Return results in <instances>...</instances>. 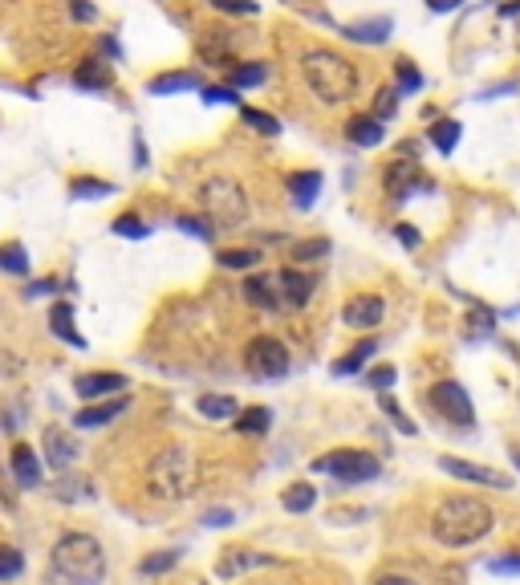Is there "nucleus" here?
Masks as SVG:
<instances>
[{
  "mask_svg": "<svg viewBox=\"0 0 520 585\" xmlns=\"http://www.w3.org/2000/svg\"><path fill=\"white\" fill-rule=\"evenodd\" d=\"M280 504H285L289 512H309L313 504H318V488H309V484H293V488H285Z\"/></svg>",
  "mask_w": 520,
  "mask_h": 585,
  "instance_id": "33",
  "label": "nucleus"
},
{
  "mask_svg": "<svg viewBox=\"0 0 520 585\" xmlns=\"http://www.w3.org/2000/svg\"><path fill=\"white\" fill-rule=\"evenodd\" d=\"M374 585H414L411 577H398V573H386V577H378Z\"/></svg>",
  "mask_w": 520,
  "mask_h": 585,
  "instance_id": "55",
  "label": "nucleus"
},
{
  "mask_svg": "<svg viewBox=\"0 0 520 585\" xmlns=\"http://www.w3.org/2000/svg\"><path fill=\"white\" fill-rule=\"evenodd\" d=\"M53 496L58 500H82V496H90V492H86V480H82V476H61V480L53 484Z\"/></svg>",
  "mask_w": 520,
  "mask_h": 585,
  "instance_id": "40",
  "label": "nucleus"
},
{
  "mask_svg": "<svg viewBox=\"0 0 520 585\" xmlns=\"http://www.w3.org/2000/svg\"><path fill=\"white\" fill-rule=\"evenodd\" d=\"M45 293H53V281H33L25 297H45Z\"/></svg>",
  "mask_w": 520,
  "mask_h": 585,
  "instance_id": "54",
  "label": "nucleus"
},
{
  "mask_svg": "<svg viewBox=\"0 0 520 585\" xmlns=\"http://www.w3.org/2000/svg\"><path fill=\"white\" fill-rule=\"evenodd\" d=\"M195 411L203 415V419H236V399L232 394H200L195 399Z\"/></svg>",
  "mask_w": 520,
  "mask_h": 585,
  "instance_id": "26",
  "label": "nucleus"
},
{
  "mask_svg": "<svg viewBox=\"0 0 520 585\" xmlns=\"http://www.w3.org/2000/svg\"><path fill=\"white\" fill-rule=\"evenodd\" d=\"M460 130H463L460 123H435L431 130H427V138L435 143V151L439 154H452L455 146H460Z\"/></svg>",
  "mask_w": 520,
  "mask_h": 585,
  "instance_id": "31",
  "label": "nucleus"
},
{
  "mask_svg": "<svg viewBox=\"0 0 520 585\" xmlns=\"http://www.w3.org/2000/svg\"><path fill=\"white\" fill-rule=\"evenodd\" d=\"M269 585H280V581H269Z\"/></svg>",
  "mask_w": 520,
  "mask_h": 585,
  "instance_id": "59",
  "label": "nucleus"
},
{
  "mask_svg": "<svg viewBox=\"0 0 520 585\" xmlns=\"http://www.w3.org/2000/svg\"><path fill=\"white\" fill-rule=\"evenodd\" d=\"M390 33H395V20H390V17H374V20H358V25H346V29H342V37L358 41V45H382Z\"/></svg>",
  "mask_w": 520,
  "mask_h": 585,
  "instance_id": "18",
  "label": "nucleus"
},
{
  "mask_svg": "<svg viewBox=\"0 0 520 585\" xmlns=\"http://www.w3.org/2000/svg\"><path fill=\"white\" fill-rule=\"evenodd\" d=\"M313 471H326V476H334V480H342V484H366L382 471V463H378L370 451L337 447V451H329V455H321V460H313Z\"/></svg>",
  "mask_w": 520,
  "mask_h": 585,
  "instance_id": "6",
  "label": "nucleus"
},
{
  "mask_svg": "<svg viewBox=\"0 0 520 585\" xmlns=\"http://www.w3.org/2000/svg\"><path fill=\"white\" fill-rule=\"evenodd\" d=\"M395 236L403 241V249H419V232L411 224H395Z\"/></svg>",
  "mask_w": 520,
  "mask_h": 585,
  "instance_id": "49",
  "label": "nucleus"
},
{
  "mask_svg": "<svg viewBox=\"0 0 520 585\" xmlns=\"http://www.w3.org/2000/svg\"><path fill=\"white\" fill-rule=\"evenodd\" d=\"M378 403H382V411L390 415V419H395V427H398V431H403V435H414V423L406 419L403 411H398V403H395V399H390V394L382 391V394H378Z\"/></svg>",
  "mask_w": 520,
  "mask_h": 585,
  "instance_id": "45",
  "label": "nucleus"
},
{
  "mask_svg": "<svg viewBox=\"0 0 520 585\" xmlns=\"http://www.w3.org/2000/svg\"><path fill=\"white\" fill-rule=\"evenodd\" d=\"M208 4L220 9V12H232V17H256L260 12L256 0H208Z\"/></svg>",
  "mask_w": 520,
  "mask_h": 585,
  "instance_id": "43",
  "label": "nucleus"
},
{
  "mask_svg": "<svg viewBox=\"0 0 520 585\" xmlns=\"http://www.w3.org/2000/svg\"><path fill=\"white\" fill-rule=\"evenodd\" d=\"M25 573V557L12 545H0V581H12V577Z\"/></svg>",
  "mask_w": 520,
  "mask_h": 585,
  "instance_id": "38",
  "label": "nucleus"
},
{
  "mask_svg": "<svg viewBox=\"0 0 520 585\" xmlns=\"http://www.w3.org/2000/svg\"><path fill=\"white\" fill-rule=\"evenodd\" d=\"M203 525H208V528H224V525H232V512L212 509V512H208V517H203Z\"/></svg>",
  "mask_w": 520,
  "mask_h": 585,
  "instance_id": "51",
  "label": "nucleus"
},
{
  "mask_svg": "<svg viewBox=\"0 0 520 585\" xmlns=\"http://www.w3.org/2000/svg\"><path fill=\"white\" fill-rule=\"evenodd\" d=\"M69 192H74V200H102V195H114V183L106 179H74L69 183Z\"/></svg>",
  "mask_w": 520,
  "mask_h": 585,
  "instance_id": "34",
  "label": "nucleus"
},
{
  "mask_svg": "<svg viewBox=\"0 0 520 585\" xmlns=\"http://www.w3.org/2000/svg\"><path fill=\"white\" fill-rule=\"evenodd\" d=\"M102 49H106L110 58H118V53H122V49H118V41H114V37H106V41H102Z\"/></svg>",
  "mask_w": 520,
  "mask_h": 585,
  "instance_id": "57",
  "label": "nucleus"
},
{
  "mask_svg": "<svg viewBox=\"0 0 520 585\" xmlns=\"http://www.w3.org/2000/svg\"><path fill=\"white\" fill-rule=\"evenodd\" d=\"M346 138L354 146H378L386 138V130H382V123L378 118H370V115H358V118H350V126H346Z\"/></svg>",
  "mask_w": 520,
  "mask_h": 585,
  "instance_id": "24",
  "label": "nucleus"
},
{
  "mask_svg": "<svg viewBox=\"0 0 520 585\" xmlns=\"http://www.w3.org/2000/svg\"><path fill=\"white\" fill-rule=\"evenodd\" d=\"M41 451H45V463L53 471H66L69 463L77 460V439L74 435L66 431V427H45V431H41Z\"/></svg>",
  "mask_w": 520,
  "mask_h": 585,
  "instance_id": "12",
  "label": "nucleus"
},
{
  "mask_svg": "<svg viewBox=\"0 0 520 585\" xmlns=\"http://www.w3.org/2000/svg\"><path fill=\"white\" fill-rule=\"evenodd\" d=\"M398 115V90H378V102H374V115L370 118H378V123H386V118H395Z\"/></svg>",
  "mask_w": 520,
  "mask_h": 585,
  "instance_id": "42",
  "label": "nucleus"
},
{
  "mask_svg": "<svg viewBox=\"0 0 520 585\" xmlns=\"http://www.w3.org/2000/svg\"><path fill=\"white\" fill-rule=\"evenodd\" d=\"M272 277H277L280 305H289V309H305L309 301H313V293H318V273L297 269V265H285V269L272 273Z\"/></svg>",
  "mask_w": 520,
  "mask_h": 585,
  "instance_id": "9",
  "label": "nucleus"
},
{
  "mask_svg": "<svg viewBox=\"0 0 520 585\" xmlns=\"http://www.w3.org/2000/svg\"><path fill=\"white\" fill-rule=\"evenodd\" d=\"M427 403H431L435 415H444L447 423H460V427H472L476 423V407L460 383H435L427 391Z\"/></svg>",
  "mask_w": 520,
  "mask_h": 585,
  "instance_id": "8",
  "label": "nucleus"
},
{
  "mask_svg": "<svg viewBox=\"0 0 520 585\" xmlns=\"http://www.w3.org/2000/svg\"><path fill=\"white\" fill-rule=\"evenodd\" d=\"M395 378H398V375H395V366H378V370H370V375H366V383L374 386L378 394H382L386 386H395Z\"/></svg>",
  "mask_w": 520,
  "mask_h": 585,
  "instance_id": "48",
  "label": "nucleus"
},
{
  "mask_svg": "<svg viewBox=\"0 0 520 585\" xmlns=\"http://www.w3.org/2000/svg\"><path fill=\"white\" fill-rule=\"evenodd\" d=\"M496 528V512L476 496H447L431 512V537L444 549H468Z\"/></svg>",
  "mask_w": 520,
  "mask_h": 585,
  "instance_id": "1",
  "label": "nucleus"
},
{
  "mask_svg": "<svg viewBox=\"0 0 520 585\" xmlns=\"http://www.w3.org/2000/svg\"><path fill=\"white\" fill-rule=\"evenodd\" d=\"M179 228L187 232V236H200V241H216V228L203 216H179Z\"/></svg>",
  "mask_w": 520,
  "mask_h": 585,
  "instance_id": "44",
  "label": "nucleus"
},
{
  "mask_svg": "<svg viewBox=\"0 0 520 585\" xmlns=\"http://www.w3.org/2000/svg\"><path fill=\"white\" fill-rule=\"evenodd\" d=\"M9 471H12V484H17V488H37V484H41L37 451L25 447V443H17V447L9 451Z\"/></svg>",
  "mask_w": 520,
  "mask_h": 585,
  "instance_id": "17",
  "label": "nucleus"
},
{
  "mask_svg": "<svg viewBox=\"0 0 520 585\" xmlns=\"http://www.w3.org/2000/svg\"><path fill=\"white\" fill-rule=\"evenodd\" d=\"M386 187H390L395 203H406L411 195L431 192V179H423V171H419L411 159H398V163L386 167Z\"/></svg>",
  "mask_w": 520,
  "mask_h": 585,
  "instance_id": "10",
  "label": "nucleus"
},
{
  "mask_svg": "<svg viewBox=\"0 0 520 585\" xmlns=\"http://www.w3.org/2000/svg\"><path fill=\"white\" fill-rule=\"evenodd\" d=\"M301 77H305L309 94L326 106L350 102V98H358V86H362L358 66L342 53H334V49H309L301 58Z\"/></svg>",
  "mask_w": 520,
  "mask_h": 585,
  "instance_id": "2",
  "label": "nucleus"
},
{
  "mask_svg": "<svg viewBox=\"0 0 520 585\" xmlns=\"http://www.w3.org/2000/svg\"><path fill=\"white\" fill-rule=\"evenodd\" d=\"M0 504H4V509H17V496H12V484L4 480V471H0Z\"/></svg>",
  "mask_w": 520,
  "mask_h": 585,
  "instance_id": "52",
  "label": "nucleus"
},
{
  "mask_svg": "<svg viewBox=\"0 0 520 585\" xmlns=\"http://www.w3.org/2000/svg\"><path fill=\"white\" fill-rule=\"evenodd\" d=\"M49 329H53L61 342L77 345V350H86V337L74 329V305H69V301H58V305L49 309Z\"/></svg>",
  "mask_w": 520,
  "mask_h": 585,
  "instance_id": "23",
  "label": "nucleus"
},
{
  "mask_svg": "<svg viewBox=\"0 0 520 585\" xmlns=\"http://www.w3.org/2000/svg\"><path fill=\"white\" fill-rule=\"evenodd\" d=\"M269 427H272V411H269V407H248V411H236V431L264 435Z\"/></svg>",
  "mask_w": 520,
  "mask_h": 585,
  "instance_id": "29",
  "label": "nucleus"
},
{
  "mask_svg": "<svg viewBox=\"0 0 520 585\" xmlns=\"http://www.w3.org/2000/svg\"><path fill=\"white\" fill-rule=\"evenodd\" d=\"M318 195H321V175L318 171H293L289 175V200H293V208L309 211Z\"/></svg>",
  "mask_w": 520,
  "mask_h": 585,
  "instance_id": "21",
  "label": "nucleus"
},
{
  "mask_svg": "<svg viewBox=\"0 0 520 585\" xmlns=\"http://www.w3.org/2000/svg\"><path fill=\"white\" fill-rule=\"evenodd\" d=\"M488 573H520V553L512 549V553H504V557H492Z\"/></svg>",
  "mask_w": 520,
  "mask_h": 585,
  "instance_id": "47",
  "label": "nucleus"
},
{
  "mask_svg": "<svg viewBox=\"0 0 520 585\" xmlns=\"http://www.w3.org/2000/svg\"><path fill=\"white\" fill-rule=\"evenodd\" d=\"M151 94H187V90H200V77L195 74H159L151 77Z\"/></svg>",
  "mask_w": 520,
  "mask_h": 585,
  "instance_id": "27",
  "label": "nucleus"
},
{
  "mask_svg": "<svg viewBox=\"0 0 520 585\" xmlns=\"http://www.w3.org/2000/svg\"><path fill=\"white\" fill-rule=\"evenodd\" d=\"M74 86L77 90H110L114 86V69H110L106 61L90 58V61H82V66L74 69Z\"/></svg>",
  "mask_w": 520,
  "mask_h": 585,
  "instance_id": "20",
  "label": "nucleus"
},
{
  "mask_svg": "<svg viewBox=\"0 0 520 585\" xmlns=\"http://www.w3.org/2000/svg\"><path fill=\"white\" fill-rule=\"evenodd\" d=\"M69 12H74V20H94L98 17L90 0H74V4H69Z\"/></svg>",
  "mask_w": 520,
  "mask_h": 585,
  "instance_id": "50",
  "label": "nucleus"
},
{
  "mask_svg": "<svg viewBox=\"0 0 520 585\" xmlns=\"http://www.w3.org/2000/svg\"><path fill=\"white\" fill-rule=\"evenodd\" d=\"M130 407V399L126 394H118V399H102V403H90L82 407V411L74 415V423L82 427V431H94V427H106V423H114L118 415Z\"/></svg>",
  "mask_w": 520,
  "mask_h": 585,
  "instance_id": "16",
  "label": "nucleus"
},
{
  "mask_svg": "<svg viewBox=\"0 0 520 585\" xmlns=\"http://www.w3.org/2000/svg\"><path fill=\"white\" fill-rule=\"evenodd\" d=\"M460 4H463V0H427V9H431V12H455Z\"/></svg>",
  "mask_w": 520,
  "mask_h": 585,
  "instance_id": "53",
  "label": "nucleus"
},
{
  "mask_svg": "<svg viewBox=\"0 0 520 585\" xmlns=\"http://www.w3.org/2000/svg\"><path fill=\"white\" fill-rule=\"evenodd\" d=\"M220 265L224 269H252V265H260V252L256 249H224L220 252Z\"/></svg>",
  "mask_w": 520,
  "mask_h": 585,
  "instance_id": "36",
  "label": "nucleus"
},
{
  "mask_svg": "<svg viewBox=\"0 0 520 585\" xmlns=\"http://www.w3.org/2000/svg\"><path fill=\"white\" fill-rule=\"evenodd\" d=\"M232 49H236L232 29H208L200 41V53L208 61H216V66H232Z\"/></svg>",
  "mask_w": 520,
  "mask_h": 585,
  "instance_id": "22",
  "label": "nucleus"
},
{
  "mask_svg": "<svg viewBox=\"0 0 520 585\" xmlns=\"http://www.w3.org/2000/svg\"><path fill=\"white\" fill-rule=\"evenodd\" d=\"M200 203H203V220L212 228H240L248 220V200H244V187L228 175H216L200 187Z\"/></svg>",
  "mask_w": 520,
  "mask_h": 585,
  "instance_id": "5",
  "label": "nucleus"
},
{
  "mask_svg": "<svg viewBox=\"0 0 520 585\" xmlns=\"http://www.w3.org/2000/svg\"><path fill=\"white\" fill-rule=\"evenodd\" d=\"M203 102H212V106L228 102V106H236V102H240V94H236L232 86H203Z\"/></svg>",
  "mask_w": 520,
  "mask_h": 585,
  "instance_id": "46",
  "label": "nucleus"
},
{
  "mask_svg": "<svg viewBox=\"0 0 520 585\" xmlns=\"http://www.w3.org/2000/svg\"><path fill=\"white\" fill-rule=\"evenodd\" d=\"M53 573L66 585H102L106 581V553L90 533H66L53 545Z\"/></svg>",
  "mask_w": 520,
  "mask_h": 585,
  "instance_id": "3",
  "label": "nucleus"
},
{
  "mask_svg": "<svg viewBox=\"0 0 520 585\" xmlns=\"http://www.w3.org/2000/svg\"><path fill=\"white\" fill-rule=\"evenodd\" d=\"M289 257H293V265H297V269L305 265V260H326L329 257V241H321V236H318V241H297L289 249Z\"/></svg>",
  "mask_w": 520,
  "mask_h": 585,
  "instance_id": "35",
  "label": "nucleus"
},
{
  "mask_svg": "<svg viewBox=\"0 0 520 585\" xmlns=\"http://www.w3.org/2000/svg\"><path fill=\"white\" fill-rule=\"evenodd\" d=\"M398 94H414V90H423V74H419V69L411 66V61H398Z\"/></svg>",
  "mask_w": 520,
  "mask_h": 585,
  "instance_id": "41",
  "label": "nucleus"
},
{
  "mask_svg": "<svg viewBox=\"0 0 520 585\" xmlns=\"http://www.w3.org/2000/svg\"><path fill=\"white\" fill-rule=\"evenodd\" d=\"M439 468L455 480H468V484H488V488H512V480L496 468H480V463H468V460H452V455H439Z\"/></svg>",
  "mask_w": 520,
  "mask_h": 585,
  "instance_id": "13",
  "label": "nucleus"
},
{
  "mask_svg": "<svg viewBox=\"0 0 520 585\" xmlns=\"http://www.w3.org/2000/svg\"><path fill=\"white\" fill-rule=\"evenodd\" d=\"M500 12H504V17H520V0H508Z\"/></svg>",
  "mask_w": 520,
  "mask_h": 585,
  "instance_id": "58",
  "label": "nucleus"
},
{
  "mask_svg": "<svg viewBox=\"0 0 520 585\" xmlns=\"http://www.w3.org/2000/svg\"><path fill=\"white\" fill-rule=\"evenodd\" d=\"M175 565H179V553H175V549H163V553L146 557L143 565H138V573H143V577H154V573H167V569H175Z\"/></svg>",
  "mask_w": 520,
  "mask_h": 585,
  "instance_id": "37",
  "label": "nucleus"
},
{
  "mask_svg": "<svg viewBox=\"0 0 520 585\" xmlns=\"http://www.w3.org/2000/svg\"><path fill=\"white\" fill-rule=\"evenodd\" d=\"M240 118L252 126V130H260L264 138H277V135H280V123L269 115V110H256V106H240Z\"/></svg>",
  "mask_w": 520,
  "mask_h": 585,
  "instance_id": "32",
  "label": "nucleus"
},
{
  "mask_svg": "<svg viewBox=\"0 0 520 585\" xmlns=\"http://www.w3.org/2000/svg\"><path fill=\"white\" fill-rule=\"evenodd\" d=\"M110 228H114V236H126V241H146V232H151L138 216H118Z\"/></svg>",
  "mask_w": 520,
  "mask_h": 585,
  "instance_id": "39",
  "label": "nucleus"
},
{
  "mask_svg": "<svg viewBox=\"0 0 520 585\" xmlns=\"http://www.w3.org/2000/svg\"><path fill=\"white\" fill-rule=\"evenodd\" d=\"M244 362H248V370L256 378H285L289 375V350H285V342H277V337L260 334L248 342V350H244Z\"/></svg>",
  "mask_w": 520,
  "mask_h": 585,
  "instance_id": "7",
  "label": "nucleus"
},
{
  "mask_svg": "<svg viewBox=\"0 0 520 585\" xmlns=\"http://www.w3.org/2000/svg\"><path fill=\"white\" fill-rule=\"evenodd\" d=\"M378 345H382L378 337H366V342H358L354 350H350V354L334 366V375H358V370L366 366V358H370V354H378Z\"/></svg>",
  "mask_w": 520,
  "mask_h": 585,
  "instance_id": "28",
  "label": "nucleus"
},
{
  "mask_svg": "<svg viewBox=\"0 0 520 585\" xmlns=\"http://www.w3.org/2000/svg\"><path fill=\"white\" fill-rule=\"evenodd\" d=\"M264 82H269V66L264 61H240V66L228 69L232 90H252V86H264Z\"/></svg>",
  "mask_w": 520,
  "mask_h": 585,
  "instance_id": "25",
  "label": "nucleus"
},
{
  "mask_svg": "<svg viewBox=\"0 0 520 585\" xmlns=\"http://www.w3.org/2000/svg\"><path fill=\"white\" fill-rule=\"evenodd\" d=\"M508 90H516V82H500V86H492V90H484L480 98H496V94H508Z\"/></svg>",
  "mask_w": 520,
  "mask_h": 585,
  "instance_id": "56",
  "label": "nucleus"
},
{
  "mask_svg": "<svg viewBox=\"0 0 520 585\" xmlns=\"http://www.w3.org/2000/svg\"><path fill=\"white\" fill-rule=\"evenodd\" d=\"M244 301H248V305H256V309H280L277 277H272V273L248 277V281H244Z\"/></svg>",
  "mask_w": 520,
  "mask_h": 585,
  "instance_id": "19",
  "label": "nucleus"
},
{
  "mask_svg": "<svg viewBox=\"0 0 520 585\" xmlns=\"http://www.w3.org/2000/svg\"><path fill=\"white\" fill-rule=\"evenodd\" d=\"M264 565H277V557L256 553V549H228V553L216 561V577H224V581H236V577L252 573V569H264Z\"/></svg>",
  "mask_w": 520,
  "mask_h": 585,
  "instance_id": "11",
  "label": "nucleus"
},
{
  "mask_svg": "<svg viewBox=\"0 0 520 585\" xmlns=\"http://www.w3.org/2000/svg\"><path fill=\"white\" fill-rule=\"evenodd\" d=\"M146 484L154 500H187L195 492V460L184 447L159 451L146 468Z\"/></svg>",
  "mask_w": 520,
  "mask_h": 585,
  "instance_id": "4",
  "label": "nucleus"
},
{
  "mask_svg": "<svg viewBox=\"0 0 520 585\" xmlns=\"http://www.w3.org/2000/svg\"><path fill=\"white\" fill-rule=\"evenodd\" d=\"M382 297H374V293H358V297H350L346 305H342V321H346L350 329H374L382 326Z\"/></svg>",
  "mask_w": 520,
  "mask_h": 585,
  "instance_id": "14",
  "label": "nucleus"
},
{
  "mask_svg": "<svg viewBox=\"0 0 520 585\" xmlns=\"http://www.w3.org/2000/svg\"><path fill=\"white\" fill-rule=\"evenodd\" d=\"M74 391H77V399H86V403L110 399V394L126 391V375H114V370H90V375L74 378Z\"/></svg>",
  "mask_w": 520,
  "mask_h": 585,
  "instance_id": "15",
  "label": "nucleus"
},
{
  "mask_svg": "<svg viewBox=\"0 0 520 585\" xmlns=\"http://www.w3.org/2000/svg\"><path fill=\"white\" fill-rule=\"evenodd\" d=\"M0 273L29 277V252L20 249V244H0Z\"/></svg>",
  "mask_w": 520,
  "mask_h": 585,
  "instance_id": "30",
  "label": "nucleus"
}]
</instances>
